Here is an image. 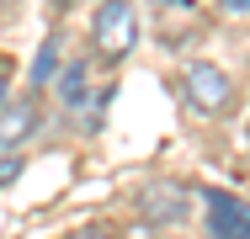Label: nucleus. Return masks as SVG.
Returning a JSON list of instances; mask_svg holds the SVG:
<instances>
[{"instance_id":"nucleus-5","label":"nucleus","mask_w":250,"mask_h":239,"mask_svg":"<svg viewBox=\"0 0 250 239\" xmlns=\"http://www.w3.org/2000/svg\"><path fill=\"white\" fill-rule=\"evenodd\" d=\"M208 213H213V239H250V207L234 202L229 191H208Z\"/></svg>"},{"instance_id":"nucleus-1","label":"nucleus","mask_w":250,"mask_h":239,"mask_svg":"<svg viewBox=\"0 0 250 239\" xmlns=\"http://www.w3.org/2000/svg\"><path fill=\"white\" fill-rule=\"evenodd\" d=\"M91 43L106 64H117V59H128L133 43H139V11H133V0H101L96 5V21H91Z\"/></svg>"},{"instance_id":"nucleus-2","label":"nucleus","mask_w":250,"mask_h":239,"mask_svg":"<svg viewBox=\"0 0 250 239\" xmlns=\"http://www.w3.org/2000/svg\"><path fill=\"white\" fill-rule=\"evenodd\" d=\"M181 96H187V106H192L197 117H224V112L234 106V80H229L218 64L192 59V64L181 69Z\"/></svg>"},{"instance_id":"nucleus-10","label":"nucleus","mask_w":250,"mask_h":239,"mask_svg":"<svg viewBox=\"0 0 250 239\" xmlns=\"http://www.w3.org/2000/svg\"><path fill=\"white\" fill-rule=\"evenodd\" d=\"M5 91H11V59L0 53V106H5Z\"/></svg>"},{"instance_id":"nucleus-6","label":"nucleus","mask_w":250,"mask_h":239,"mask_svg":"<svg viewBox=\"0 0 250 239\" xmlns=\"http://www.w3.org/2000/svg\"><path fill=\"white\" fill-rule=\"evenodd\" d=\"M85 80H91V69H85V59H75L64 75H59V101L69 106V112H80L85 106Z\"/></svg>"},{"instance_id":"nucleus-8","label":"nucleus","mask_w":250,"mask_h":239,"mask_svg":"<svg viewBox=\"0 0 250 239\" xmlns=\"http://www.w3.org/2000/svg\"><path fill=\"white\" fill-rule=\"evenodd\" d=\"M117 239H160V234H154V223H128Z\"/></svg>"},{"instance_id":"nucleus-9","label":"nucleus","mask_w":250,"mask_h":239,"mask_svg":"<svg viewBox=\"0 0 250 239\" xmlns=\"http://www.w3.org/2000/svg\"><path fill=\"white\" fill-rule=\"evenodd\" d=\"M69 239H117L112 229H101V223H85V229H75Z\"/></svg>"},{"instance_id":"nucleus-12","label":"nucleus","mask_w":250,"mask_h":239,"mask_svg":"<svg viewBox=\"0 0 250 239\" xmlns=\"http://www.w3.org/2000/svg\"><path fill=\"white\" fill-rule=\"evenodd\" d=\"M53 5H64V0H53Z\"/></svg>"},{"instance_id":"nucleus-7","label":"nucleus","mask_w":250,"mask_h":239,"mask_svg":"<svg viewBox=\"0 0 250 239\" xmlns=\"http://www.w3.org/2000/svg\"><path fill=\"white\" fill-rule=\"evenodd\" d=\"M53 53H59V38H48V43H43V59H38V80H48V69H53Z\"/></svg>"},{"instance_id":"nucleus-3","label":"nucleus","mask_w":250,"mask_h":239,"mask_svg":"<svg viewBox=\"0 0 250 239\" xmlns=\"http://www.w3.org/2000/svg\"><path fill=\"white\" fill-rule=\"evenodd\" d=\"M32 128H38V106L32 101H5L0 106V159H16L21 143L32 139Z\"/></svg>"},{"instance_id":"nucleus-4","label":"nucleus","mask_w":250,"mask_h":239,"mask_svg":"<svg viewBox=\"0 0 250 239\" xmlns=\"http://www.w3.org/2000/svg\"><path fill=\"white\" fill-rule=\"evenodd\" d=\"M139 207H144V223H181L187 218V191L176 181H154L139 191Z\"/></svg>"},{"instance_id":"nucleus-11","label":"nucleus","mask_w":250,"mask_h":239,"mask_svg":"<svg viewBox=\"0 0 250 239\" xmlns=\"http://www.w3.org/2000/svg\"><path fill=\"white\" fill-rule=\"evenodd\" d=\"M224 5H229V11H250V0H224Z\"/></svg>"}]
</instances>
